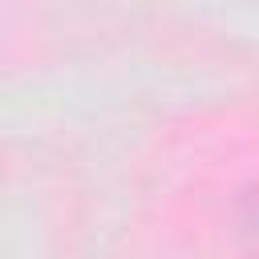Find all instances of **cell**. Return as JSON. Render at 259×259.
<instances>
[{
  "mask_svg": "<svg viewBox=\"0 0 259 259\" xmlns=\"http://www.w3.org/2000/svg\"><path fill=\"white\" fill-rule=\"evenodd\" d=\"M243 227L259 239V190H251V194H247V202H243Z\"/></svg>",
  "mask_w": 259,
  "mask_h": 259,
  "instance_id": "obj_1",
  "label": "cell"
}]
</instances>
